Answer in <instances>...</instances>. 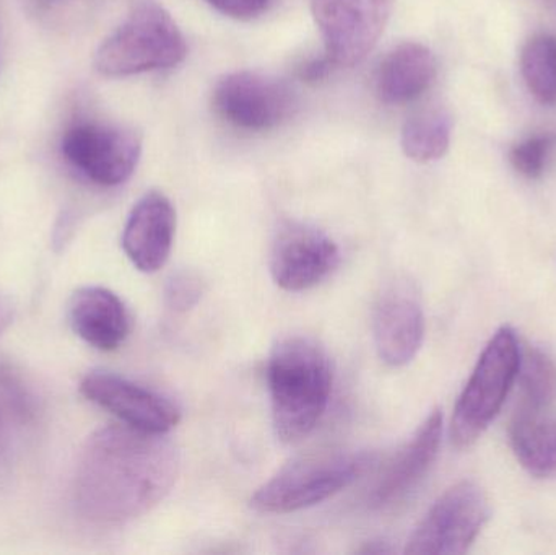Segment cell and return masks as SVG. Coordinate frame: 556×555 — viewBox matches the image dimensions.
Instances as JSON below:
<instances>
[{"label":"cell","mask_w":556,"mask_h":555,"mask_svg":"<svg viewBox=\"0 0 556 555\" xmlns=\"http://www.w3.org/2000/svg\"><path fill=\"white\" fill-rule=\"evenodd\" d=\"M207 2L231 18L251 20L266 12L270 0H207Z\"/></svg>","instance_id":"23"},{"label":"cell","mask_w":556,"mask_h":555,"mask_svg":"<svg viewBox=\"0 0 556 555\" xmlns=\"http://www.w3.org/2000/svg\"><path fill=\"white\" fill-rule=\"evenodd\" d=\"M336 67L327 55L324 58L311 59L300 67V77L306 81H317L326 78L330 71Z\"/></svg>","instance_id":"24"},{"label":"cell","mask_w":556,"mask_h":555,"mask_svg":"<svg viewBox=\"0 0 556 555\" xmlns=\"http://www.w3.org/2000/svg\"><path fill=\"white\" fill-rule=\"evenodd\" d=\"M68 323L75 335L98 351H116L130 332L123 300L104 287H81L68 300Z\"/></svg>","instance_id":"15"},{"label":"cell","mask_w":556,"mask_h":555,"mask_svg":"<svg viewBox=\"0 0 556 555\" xmlns=\"http://www.w3.org/2000/svg\"><path fill=\"white\" fill-rule=\"evenodd\" d=\"M431 49L420 42H404L392 49L376 72V93L386 104H405L420 98L437 78Z\"/></svg>","instance_id":"16"},{"label":"cell","mask_w":556,"mask_h":555,"mask_svg":"<svg viewBox=\"0 0 556 555\" xmlns=\"http://www.w3.org/2000/svg\"><path fill=\"white\" fill-rule=\"evenodd\" d=\"M176 212L162 192H147L130 211L123 234V248L130 263L152 274L162 269L172 254Z\"/></svg>","instance_id":"14"},{"label":"cell","mask_w":556,"mask_h":555,"mask_svg":"<svg viewBox=\"0 0 556 555\" xmlns=\"http://www.w3.org/2000/svg\"><path fill=\"white\" fill-rule=\"evenodd\" d=\"M521 72L529 91L542 104H556V38L538 35L521 52Z\"/></svg>","instance_id":"19"},{"label":"cell","mask_w":556,"mask_h":555,"mask_svg":"<svg viewBox=\"0 0 556 555\" xmlns=\"http://www.w3.org/2000/svg\"><path fill=\"white\" fill-rule=\"evenodd\" d=\"M453 121L438 108L420 111L408 117L402 129V149L408 159L418 163L434 162L450 149Z\"/></svg>","instance_id":"18"},{"label":"cell","mask_w":556,"mask_h":555,"mask_svg":"<svg viewBox=\"0 0 556 555\" xmlns=\"http://www.w3.org/2000/svg\"><path fill=\"white\" fill-rule=\"evenodd\" d=\"M186 55L181 29L156 3L137 7L98 48L94 65L108 77H127L178 65Z\"/></svg>","instance_id":"5"},{"label":"cell","mask_w":556,"mask_h":555,"mask_svg":"<svg viewBox=\"0 0 556 555\" xmlns=\"http://www.w3.org/2000/svg\"><path fill=\"white\" fill-rule=\"evenodd\" d=\"M202 295H204V282L191 270L173 274L166 283V305L173 312H189L201 302Z\"/></svg>","instance_id":"22"},{"label":"cell","mask_w":556,"mask_h":555,"mask_svg":"<svg viewBox=\"0 0 556 555\" xmlns=\"http://www.w3.org/2000/svg\"><path fill=\"white\" fill-rule=\"evenodd\" d=\"M15 318V308L5 295L0 293V336L9 329Z\"/></svg>","instance_id":"25"},{"label":"cell","mask_w":556,"mask_h":555,"mask_svg":"<svg viewBox=\"0 0 556 555\" xmlns=\"http://www.w3.org/2000/svg\"><path fill=\"white\" fill-rule=\"evenodd\" d=\"M490 518L485 491L473 481L447 489L408 538L405 554H466Z\"/></svg>","instance_id":"6"},{"label":"cell","mask_w":556,"mask_h":555,"mask_svg":"<svg viewBox=\"0 0 556 555\" xmlns=\"http://www.w3.org/2000/svg\"><path fill=\"white\" fill-rule=\"evenodd\" d=\"M274 429L287 445L303 442L323 419L332 394V365L311 338L291 336L273 349L269 365Z\"/></svg>","instance_id":"2"},{"label":"cell","mask_w":556,"mask_h":555,"mask_svg":"<svg viewBox=\"0 0 556 555\" xmlns=\"http://www.w3.org/2000/svg\"><path fill=\"white\" fill-rule=\"evenodd\" d=\"M0 422H2V416H0Z\"/></svg>","instance_id":"27"},{"label":"cell","mask_w":556,"mask_h":555,"mask_svg":"<svg viewBox=\"0 0 556 555\" xmlns=\"http://www.w3.org/2000/svg\"><path fill=\"white\" fill-rule=\"evenodd\" d=\"M371 463L368 453L319 452L300 456L257 489L251 507L267 515L314 507L352 485Z\"/></svg>","instance_id":"3"},{"label":"cell","mask_w":556,"mask_h":555,"mask_svg":"<svg viewBox=\"0 0 556 555\" xmlns=\"http://www.w3.org/2000/svg\"><path fill=\"white\" fill-rule=\"evenodd\" d=\"M552 139L548 136H534L516 143L509 152V162L516 172L526 178H539L544 173Z\"/></svg>","instance_id":"21"},{"label":"cell","mask_w":556,"mask_h":555,"mask_svg":"<svg viewBox=\"0 0 556 555\" xmlns=\"http://www.w3.org/2000/svg\"><path fill=\"white\" fill-rule=\"evenodd\" d=\"M521 345L509 326H503L483 349L451 419L450 437L456 449L472 446L496 419L518 380Z\"/></svg>","instance_id":"4"},{"label":"cell","mask_w":556,"mask_h":555,"mask_svg":"<svg viewBox=\"0 0 556 555\" xmlns=\"http://www.w3.org/2000/svg\"><path fill=\"white\" fill-rule=\"evenodd\" d=\"M394 0H311L314 20L336 67L359 64L381 38Z\"/></svg>","instance_id":"7"},{"label":"cell","mask_w":556,"mask_h":555,"mask_svg":"<svg viewBox=\"0 0 556 555\" xmlns=\"http://www.w3.org/2000/svg\"><path fill=\"white\" fill-rule=\"evenodd\" d=\"M80 391L88 401L116 416L124 426L166 436L181 420V409L169 398L140 387L113 371L85 375Z\"/></svg>","instance_id":"11"},{"label":"cell","mask_w":556,"mask_h":555,"mask_svg":"<svg viewBox=\"0 0 556 555\" xmlns=\"http://www.w3.org/2000/svg\"><path fill=\"white\" fill-rule=\"evenodd\" d=\"M296 104L290 85L260 72L225 75L214 90L215 110L240 129H274L290 119Z\"/></svg>","instance_id":"8"},{"label":"cell","mask_w":556,"mask_h":555,"mask_svg":"<svg viewBox=\"0 0 556 555\" xmlns=\"http://www.w3.org/2000/svg\"><path fill=\"white\" fill-rule=\"evenodd\" d=\"M359 554H386L391 553L389 547H386V541H371V543H366L362 550H358Z\"/></svg>","instance_id":"26"},{"label":"cell","mask_w":556,"mask_h":555,"mask_svg":"<svg viewBox=\"0 0 556 555\" xmlns=\"http://www.w3.org/2000/svg\"><path fill=\"white\" fill-rule=\"evenodd\" d=\"M443 413L434 409L386 466L369 495V507L381 510L404 501L430 471L440 452Z\"/></svg>","instance_id":"13"},{"label":"cell","mask_w":556,"mask_h":555,"mask_svg":"<svg viewBox=\"0 0 556 555\" xmlns=\"http://www.w3.org/2000/svg\"><path fill=\"white\" fill-rule=\"evenodd\" d=\"M518 378L522 388V404L551 407L556 398V368L544 352L532 348L521 351Z\"/></svg>","instance_id":"20"},{"label":"cell","mask_w":556,"mask_h":555,"mask_svg":"<svg viewBox=\"0 0 556 555\" xmlns=\"http://www.w3.org/2000/svg\"><path fill=\"white\" fill-rule=\"evenodd\" d=\"M509 443L532 478L556 479V417L548 407L521 404L509 427Z\"/></svg>","instance_id":"17"},{"label":"cell","mask_w":556,"mask_h":555,"mask_svg":"<svg viewBox=\"0 0 556 555\" xmlns=\"http://www.w3.org/2000/svg\"><path fill=\"white\" fill-rule=\"evenodd\" d=\"M178 449L159 433L129 426L97 430L75 466L74 504L97 527H121L152 510L178 479Z\"/></svg>","instance_id":"1"},{"label":"cell","mask_w":556,"mask_h":555,"mask_svg":"<svg viewBox=\"0 0 556 555\" xmlns=\"http://www.w3.org/2000/svg\"><path fill=\"white\" fill-rule=\"evenodd\" d=\"M376 351L389 367H404L417 357L425 338V315L417 297L395 286L376 303L372 318Z\"/></svg>","instance_id":"12"},{"label":"cell","mask_w":556,"mask_h":555,"mask_svg":"<svg viewBox=\"0 0 556 555\" xmlns=\"http://www.w3.org/2000/svg\"><path fill=\"white\" fill-rule=\"evenodd\" d=\"M140 139L130 130L111 124H77L65 133L62 153L90 181L119 186L136 172Z\"/></svg>","instance_id":"9"},{"label":"cell","mask_w":556,"mask_h":555,"mask_svg":"<svg viewBox=\"0 0 556 555\" xmlns=\"http://www.w3.org/2000/svg\"><path fill=\"white\" fill-rule=\"evenodd\" d=\"M339 263V247L319 228L290 222L274 238L270 274L274 282L287 292H304L319 286Z\"/></svg>","instance_id":"10"}]
</instances>
